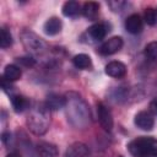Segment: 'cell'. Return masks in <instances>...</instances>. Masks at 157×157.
I'll return each instance as SVG.
<instances>
[{
	"mask_svg": "<svg viewBox=\"0 0 157 157\" xmlns=\"http://www.w3.org/2000/svg\"><path fill=\"white\" fill-rule=\"evenodd\" d=\"M65 112L67 121L76 129H85L91 123V112L86 101L76 92L65 96Z\"/></svg>",
	"mask_w": 157,
	"mask_h": 157,
	"instance_id": "obj_1",
	"label": "cell"
},
{
	"mask_svg": "<svg viewBox=\"0 0 157 157\" xmlns=\"http://www.w3.org/2000/svg\"><path fill=\"white\" fill-rule=\"evenodd\" d=\"M49 109L45 104H36L27 117V126L36 135H44L49 129Z\"/></svg>",
	"mask_w": 157,
	"mask_h": 157,
	"instance_id": "obj_2",
	"label": "cell"
},
{
	"mask_svg": "<svg viewBox=\"0 0 157 157\" xmlns=\"http://www.w3.org/2000/svg\"><path fill=\"white\" fill-rule=\"evenodd\" d=\"M128 150L134 157H157V139L141 136L128 145Z\"/></svg>",
	"mask_w": 157,
	"mask_h": 157,
	"instance_id": "obj_3",
	"label": "cell"
},
{
	"mask_svg": "<svg viewBox=\"0 0 157 157\" xmlns=\"http://www.w3.org/2000/svg\"><path fill=\"white\" fill-rule=\"evenodd\" d=\"M21 40L23 47L29 53H33V54H42L47 49V43L38 34H36L29 29H25L21 33Z\"/></svg>",
	"mask_w": 157,
	"mask_h": 157,
	"instance_id": "obj_4",
	"label": "cell"
},
{
	"mask_svg": "<svg viewBox=\"0 0 157 157\" xmlns=\"http://www.w3.org/2000/svg\"><path fill=\"white\" fill-rule=\"evenodd\" d=\"M97 114H98V120H99V124L102 125V128L105 131H110L113 129V117H112L110 109L105 104L98 103L97 104Z\"/></svg>",
	"mask_w": 157,
	"mask_h": 157,
	"instance_id": "obj_5",
	"label": "cell"
},
{
	"mask_svg": "<svg viewBox=\"0 0 157 157\" xmlns=\"http://www.w3.org/2000/svg\"><path fill=\"white\" fill-rule=\"evenodd\" d=\"M134 123L137 128H140L141 130H152L153 125H155V119L152 117V114L147 110H141L135 115Z\"/></svg>",
	"mask_w": 157,
	"mask_h": 157,
	"instance_id": "obj_6",
	"label": "cell"
},
{
	"mask_svg": "<svg viewBox=\"0 0 157 157\" xmlns=\"http://www.w3.org/2000/svg\"><path fill=\"white\" fill-rule=\"evenodd\" d=\"M121 47H123V39L120 37H112L99 47V53L102 55H112L119 52Z\"/></svg>",
	"mask_w": 157,
	"mask_h": 157,
	"instance_id": "obj_7",
	"label": "cell"
},
{
	"mask_svg": "<svg viewBox=\"0 0 157 157\" xmlns=\"http://www.w3.org/2000/svg\"><path fill=\"white\" fill-rule=\"evenodd\" d=\"M104 71L110 77L120 78L126 74V66L121 61H110L105 65Z\"/></svg>",
	"mask_w": 157,
	"mask_h": 157,
	"instance_id": "obj_8",
	"label": "cell"
},
{
	"mask_svg": "<svg viewBox=\"0 0 157 157\" xmlns=\"http://www.w3.org/2000/svg\"><path fill=\"white\" fill-rule=\"evenodd\" d=\"M90 155V148L82 142H74L70 145L65 152L66 157H87Z\"/></svg>",
	"mask_w": 157,
	"mask_h": 157,
	"instance_id": "obj_9",
	"label": "cell"
},
{
	"mask_svg": "<svg viewBox=\"0 0 157 157\" xmlns=\"http://www.w3.org/2000/svg\"><path fill=\"white\" fill-rule=\"evenodd\" d=\"M125 28L131 34L140 33L142 31V20H141L140 15H137V13L130 15L125 21Z\"/></svg>",
	"mask_w": 157,
	"mask_h": 157,
	"instance_id": "obj_10",
	"label": "cell"
},
{
	"mask_svg": "<svg viewBox=\"0 0 157 157\" xmlns=\"http://www.w3.org/2000/svg\"><path fill=\"white\" fill-rule=\"evenodd\" d=\"M45 107L49 110H58L60 108H65V97L56 93H50L47 96Z\"/></svg>",
	"mask_w": 157,
	"mask_h": 157,
	"instance_id": "obj_11",
	"label": "cell"
},
{
	"mask_svg": "<svg viewBox=\"0 0 157 157\" xmlns=\"http://www.w3.org/2000/svg\"><path fill=\"white\" fill-rule=\"evenodd\" d=\"M61 27H63V23L58 17H50L45 21V23L43 26V29H44L45 34L55 36L61 31Z\"/></svg>",
	"mask_w": 157,
	"mask_h": 157,
	"instance_id": "obj_12",
	"label": "cell"
},
{
	"mask_svg": "<svg viewBox=\"0 0 157 157\" xmlns=\"http://www.w3.org/2000/svg\"><path fill=\"white\" fill-rule=\"evenodd\" d=\"M37 152L39 157H59V152L55 145L49 142H40L37 146Z\"/></svg>",
	"mask_w": 157,
	"mask_h": 157,
	"instance_id": "obj_13",
	"label": "cell"
},
{
	"mask_svg": "<svg viewBox=\"0 0 157 157\" xmlns=\"http://www.w3.org/2000/svg\"><path fill=\"white\" fill-rule=\"evenodd\" d=\"M99 12V5L94 1H88L85 2L83 7H82V15L88 18V20H94L98 16Z\"/></svg>",
	"mask_w": 157,
	"mask_h": 157,
	"instance_id": "obj_14",
	"label": "cell"
},
{
	"mask_svg": "<svg viewBox=\"0 0 157 157\" xmlns=\"http://www.w3.org/2000/svg\"><path fill=\"white\" fill-rule=\"evenodd\" d=\"M88 33L94 40H102L107 34V27L104 23H94L88 28Z\"/></svg>",
	"mask_w": 157,
	"mask_h": 157,
	"instance_id": "obj_15",
	"label": "cell"
},
{
	"mask_svg": "<svg viewBox=\"0 0 157 157\" xmlns=\"http://www.w3.org/2000/svg\"><path fill=\"white\" fill-rule=\"evenodd\" d=\"M22 75V71L21 69L17 66V65H13V64H10V65H6L5 66V70H4V78H6L7 81L12 82V81H16L21 77Z\"/></svg>",
	"mask_w": 157,
	"mask_h": 157,
	"instance_id": "obj_16",
	"label": "cell"
},
{
	"mask_svg": "<svg viewBox=\"0 0 157 157\" xmlns=\"http://www.w3.org/2000/svg\"><path fill=\"white\" fill-rule=\"evenodd\" d=\"M11 103H12V108L16 113H22L23 110H26L29 107L28 99L23 96H18V94L11 97Z\"/></svg>",
	"mask_w": 157,
	"mask_h": 157,
	"instance_id": "obj_17",
	"label": "cell"
},
{
	"mask_svg": "<svg viewBox=\"0 0 157 157\" xmlns=\"http://www.w3.org/2000/svg\"><path fill=\"white\" fill-rule=\"evenodd\" d=\"M80 12V4L77 1H66L63 5V15L66 17H75Z\"/></svg>",
	"mask_w": 157,
	"mask_h": 157,
	"instance_id": "obj_18",
	"label": "cell"
},
{
	"mask_svg": "<svg viewBox=\"0 0 157 157\" xmlns=\"http://www.w3.org/2000/svg\"><path fill=\"white\" fill-rule=\"evenodd\" d=\"M72 63H74L75 67L81 69V70L88 69V67H91V65H92L91 58H90L87 54H77V55H75L74 59H72Z\"/></svg>",
	"mask_w": 157,
	"mask_h": 157,
	"instance_id": "obj_19",
	"label": "cell"
},
{
	"mask_svg": "<svg viewBox=\"0 0 157 157\" xmlns=\"http://www.w3.org/2000/svg\"><path fill=\"white\" fill-rule=\"evenodd\" d=\"M12 44V36L6 28H1L0 31V47L1 48H9Z\"/></svg>",
	"mask_w": 157,
	"mask_h": 157,
	"instance_id": "obj_20",
	"label": "cell"
},
{
	"mask_svg": "<svg viewBox=\"0 0 157 157\" xmlns=\"http://www.w3.org/2000/svg\"><path fill=\"white\" fill-rule=\"evenodd\" d=\"M144 54L150 60H157V42H151L145 47Z\"/></svg>",
	"mask_w": 157,
	"mask_h": 157,
	"instance_id": "obj_21",
	"label": "cell"
},
{
	"mask_svg": "<svg viewBox=\"0 0 157 157\" xmlns=\"http://www.w3.org/2000/svg\"><path fill=\"white\" fill-rule=\"evenodd\" d=\"M144 18H145V22L150 26H153L157 23V10L152 9V7H148L145 10V13H144Z\"/></svg>",
	"mask_w": 157,
	"mask_h": 157,
	"instance_id": "obj_22",
	"label": "cell"
},
{
	"mask_svg": "<svg viewBox=\"0 0 157 157\" xmlns=\"http://www.w3.org/2000/svg\"><path fill=\"white\" fill-rule=\"evenodd\" d=\"M108 5L110 6V9H112L113 11L118 12V11L124 10V7L128 5V2H125V1H109Z\"/></svg>",
	"mask_w": 157,
	"mask_h": 157,
	"instance_id": "obj_23",
	"label": "cell"
},
{
	"mask_svg": "<svg viewBox=\"0 0 157 157\" xmlns=\"http://www.w3.org/2000/svg\"><path fill=\"white\" fill-rule=\"evenodd\" d=\"M17 61L20 63V65L26 66V67H31V66H33V65L36 64L34 59L28 58V56H26V58H18V59H17Z\"/></svg>",
	"mask_w": 157,
	"mask_h": 157,
	"instance_id": "obj_24",
	"label": "cell"
},
{
	"mask_svg": "<svg viewBox=\"0 0 157 157\" xmlns=\"http://www.w3.org/2000/svg\"><path fill=\"white\" fill-rule=\"evenodd\" d=\"M1 86H2V90H4L5 92H9V91L12 90V86L10 85V81H7V80L4 78V77H2V80H1Z\"/></svg>",
	"mask_w": 157,
	"mask_h": 157,
	"instance_id": "obj_25",
	"label": "cell"
},
{
	"mask_svg": "<svg viewBox=\"0 0 157 157\" xmlns=\"http://www.w3.org/2000/svg\"><path fill=\"white\" fill-rule=\"evenodd\" d=\"M150 107H151V110H152L155 114H157V98H155V99L151 102Z\"/></svg>",
	"mask_w": 157,
	"mask_h": 157,
	"instance_id": "obj_26",
	"label": "cell"
},
{
	"mask_svg": "<svg viewBox=\"0 0 157 157\" xmlns=\"http://www.w3.org/2000/svg\"><path fill=\"white\" fill-rule=\"evenodd\" d=\"M6 157H21V156H20L17 152H11V153H9Z\"/></svg>",
	"mask_w": 157,
	"mask_h": 157,
	"instance_id": "obj_27",
	"label": "cell"
}]
</instances>
